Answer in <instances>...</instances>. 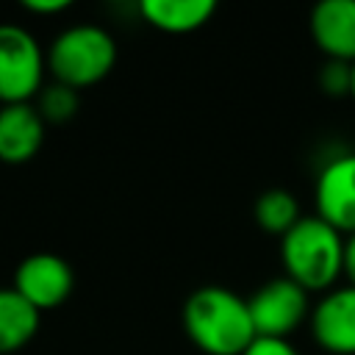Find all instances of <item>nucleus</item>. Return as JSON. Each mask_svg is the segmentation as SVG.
<instances>
[{
  "label": "nucleus",
  "mask_w": 355,
  "mask_h": 355,
  "mask_svg": "<svg viewBox=\"0 0 355 355\" xmlns=\"http://www.w3.org/2000/svg\"><path fill=\"white\" fill-rule=\"evenodd\" d=\"M189 341L205 355H241L255 333L247 297L227 286L194 288L180 311Z\"/></svg>",
  "instance_id": "nucleus-1"
},
{
  "label": "nucleus",
  "mask_w": 355,
  "mask_h": 355,
  "mask_svg": "<svg viewBox=\"0 0 355 355\" xmlns=\"http://www.w3.org/2000/svg\"><path fill=\"white\" fill-rule=\"evenodd\" d=\"M344 241L347 236L324 222L319 214L302 216L280 239V261L286 277L311 291H330L344 277Z\"/></svg>",
  "instance_id": "nucleus-2"
},
{
  "label": "nucleus",
  "mask_w": 355,
  "mask_h": 355,
  "mask_svg": "<svg viewBox=\"0 0 355 355\" xmlns=\"http://www.w3.org/2000/svg\"><path fill=\"white\" fill-rule=\"evenodd\" d=\"M116 53V39L103 25L78 22L55 33V39L50 42L47 72L55 83L80 92L111 75Z\"/></svg>",
  "instance_id": "nucleus-3"
},
{
  "label": "nucleus",
  "mask_w": 355,
  "mask_h": 355,
  "mask_svg": "<svg viewBox=\"0 0 355 355\" xmlns=\"http://www.w3.org/2000/svg\"><path fill=\"white\" fill-rule=\"evenodd\" d=\"M47 50L14 22H0V105L33 103L44 86Z\"/></svg>",
  "instance_id": "nucleus-4"
},
{
  "label": "nucleus",
  "mask_w": 355,
  "mask_h": 355,
  "mask_svg": "<svg viewBox=\"0 0 355 355\" xmlns=\"http://www.w3.org/2000/svg\"><path fill=\"white\" fill-rule=\"evenodd\" d=\"M247 302L255 333L269 338H288L294 330H300V324L311 319L313 308L311 294L286 275L266 280L252 297H247Z\"/></svg>",
  "instance_id": "nucleus-5"
},
{
  "label": "nucleus",
  "mask_w": 355,
  "mask_h": 355,
  "mask_svg": "<svg viewBox=\"0 0 355 355\" xmlns=\"http://www.w3.org/2000/svg\"><path fill=\"white\" fill-rule=\"evenodd\" d=\"M11 288L22 294L36 311L64 305L75 288V272L67 258L55 252H31L19 261Z\"/></svg>",
  "instance_id": "nucleus-6"
},
{
  "label": "nucleus",
  "mask_w": 355,
  "mask_h": 355,
  "mask_svg": "<svg viewBox=\"0 0 355 355\" xmlns=\"http://www.w3.org/2000/svg\"><path fill=\"white\" fill-rule=\"evenodd\" d=\"M316 214L344 236L355 233V153L330 158L313 186Z\"/></svg>",
  "instance_id": "nucleus-7"
},
{
  "label": "nucleus",
  "mask_w": 355,
  "mask_h": 355,
  "mask_svg": "<svg viewBox=\"0 0 355 355\" xmlns=\"http://www.w3.org/2000/svg\"><path fill=\"white\" fill-rule=\"evenodd\" d=\"M313 341L333 355H355V286H336L322 294L308 319Z\"/></svg>",
  "instance_id": "nucleus-8"
},
{
  "label": "nucleus",
  "mask_w": 355,
  "mask_h": 355,
  "mask_svg": "<svg viewBox=\"0 0 355 355\" xmlns=\"http://www.w3.org/2000/svg\"><path fill=\"white\" fill-rule=\"evenodd\" d=\"M311 39L327 61L355 64V0H322L311 11Z\"/></svg>",
  "instance_id": "nucleus-9"
},
{
  "label": "nucleus",
  "mask_w": 355,
  "mask_h": 355,
  "mask_svg": "<svg viewBox=\"0 0 355 355\" xmlns=\"http://www.w3.org/2000/svg\"><path fill=\"white\" fill-rule=\"evenodd\" d=\"M47 125L33 103L0 105V161L19 166L39 155Z\"/></svg>",
  "instance_id": "nucleus-10"
},
{
  "label": "nucleus",
  "mask_w": 355,
  "mask_h": 355,
  "mask_svg": "<svg viewBox=\"0 0 355 355\" xmlns=\"http://www.w3.org/2000/svg\"><path fill=\"white\" fill-rule=\"evenodd\" d=\"M139 14L155 31L180 36L208 25L216 14V3L214 0H141Z\"/></svg>",
  "instance_id": "nucleus-11"
},
{
  "label": "nucleus",
  "mask_w": 355,
  "mask_h": 355,
  "mask_svg": "<svg viewBox=\"0 0 355 355\" xmlns=\"http://www.w3.org/2000/svg\"><path fill=\"white\" fill-rule=\"evenodd\" d=\"M42 324V311H36L11 286H0V355H11L33 341Z\"/></svg>",
  "instance_id": "nucleus-12"
},
{
  "label": "nucleus",
  "mask_w": 355,
  "mask_h": 355,
  "mask_svg": "<svg viewBox=\"0 0 355 355\" xmlns=\"http://www.w3.org/2000/svg\"><path fill=\"white\" fill-rule=\"evenodd\" d=\"M252 214H255V225L272 236H286L300 219H302V211H300V200L288 191V189H266L258 194L255 205H252Z\"/></svg>",
  "instance_id": "nucleus-13"
},
{
  "label": "nucleus",
  "mask_w": 355,
  "mask_h": 355,
  "mask_svg": "<svg viewBox=\"0 0 355 355\" xmlns=\"http://www.w3.org/2000/svg\"><path fill=\"white\" fill-rule=\"evenodd\" d=\"M33 105H36L39 116L44 119V125H64V122H69L78 114V108H80V92L69 89L64 83L50 80L36 94Z\"/></svg>",
  "instance_id": "nucleus-14"
},
{
  "label": "nucleus",
  "mask_w": 355,
  "mask_h": 355,
  "mask_svg": "<svg viewBox=\"0 0 355 355\" xmlns=\"http://www.w3.org/2000/svg\"><path fill=\"white\" fill-rule=\"evenodd\" d=\"M349 75H352V64H341V61H327L319 72V86L333 94V97H341V94H349Z\"/></svg>",
  "instance_id": "nucleus-15"
},
{
  "label": "nucleus",
  "mask_w": 355,
  "mask_h": 355,
  "mask_svg": "<svg viewBox=\"0 0 355 355\" xmlns=\"http://www.w3.org/2000/svg\"><path fill=\"white\" fill-rule=\"evenodd\" d=\"M241 355H300L297 347L288 338H269V336H255L252 344Z\"/></svg>",
  "instance_id": "nucleus-16"
},
{
  "label": "nucleus",
  "mask_w": 355,
  "mask_h": 355,
  "mask_svg": "<svg viewBox=\"0 0 355 355\" xmlns=\"http://www.w3.org/2000/svg\"><path fill=\"white\" fill-rule=\"evenodd\" d=\"M22 8L31 14H39V17H50V14H61V11L72 8V3L69 0H25Z\"/></svg>",
  "instance_id": "nucleus-17"
},
{
  "label": "nucleus",
  "mask_w": 355,
  "mask_h": 355,
  "mask_svg": "<svg viewBox=\"0 0 355 355\" xmlns=\"http://www.w3.org/2000/svg\"><path fill=\"white\" fill-rule=\"evenodd\" d=\"M344 277L347 286H355V233L344 241Z\"/></svg>",
  "instance_id": "nucleus-18"
},
{
  "label": "nucleus",
  "mask_w": 355,
  "mask_h": 355,
  "mask_svg": "<svg viewBox=\"0 0 355 355\" xmlns=\"http://www.w3.org/2000/svg\"><path fill=\"white\" fill-rule=\"evenodd\" d=\"M349 97L355 103V64H352V75H349Z\"/></svg>",
  "instance_id": "nucleus-19"
}]
</instances>
